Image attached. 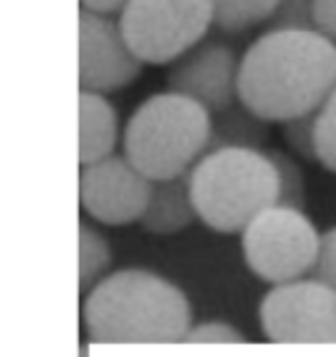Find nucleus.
Instances as JSON below:
<instances>
[{"instance_id":"nucleus-1","label":"nucleus","mask_w":336,"mask_h":357,"mask_svg":"<svg viewBox=\"0 0 336 357\" xmlns=\"http://www.w3.org/2000/svg\"><path fill=\"white\" fill-rule=\"evenodd\" d=\"M336 89V45L321 32H266L239 66V102L268 123L321 111Z\"/></svg>"},{"instance_id":"nucleus-2","label":"nucleus","mask_w":336,"mask_h":357,"mask_svg":"<svg viewBox=\"0 0 336 357\" xmlns=\"http://www.w3.org/2000/svg\"><path fill=\"white\" fill-rule=\"evenodd\" d=\"M84 326L95 342H181L192 331V305L163 276L126 268L90 289Z\"/></svg>"},{"instance_id":"nucleus-3","label":"nucleus","mask_w":336,"mask_h":357,"mask_svg":"<svg viewBox=\"0 0 336 357\" xmlns=\"http://www.w3.org/2000/svg\"><path fill=\"white\" fill-rule=\"evenodd\" d=\"M197 218L218 234H242L260 213L279 205V171L268 150L224 147L190 171Z\"/></svg>"},{"instance_id":"nucleus-4","label":"nucleus","mask_w":336,"mask_h":357,"mask_svg":"<svg viewBox=\"0 0 336 357\" xmlns=\"http://www.w3.org/2000/svg\"><path fill=\"white\" fill-rule=\"evenodd\" d=\"M213 113L176 92H158L137 105L123 129V155L150 181L190 174L211 147Z\"/></svg>"},{"instance_id":"nucleus-5","label":"nucleus","mask_w":336,"mask_h":357,"mask_svg":"<svg viewBox=\"0 0 336 357\" xmlns=\"http://www.w3.org/2000/svg\"><path fill=\"white\" fill-rule=\"evenodd\" d=\"M119 24L145 66H171L213 26L211 0H129Z\"/></svg>"},{"instance_id":"nucleus-6","label":"nucleus","mask_w":336,"mask_h":357,"mask_svg":"<svg viewBox=\"0 0 336 357\" xmlns=\"http://www.w3.org/2000/svg\"><path fill=\"white\" fill-rule=\"evenodd\" d=\"M321 250V231L305 211L273 205L242 231L247 268L270 287L300 281L313 273Z\"/></svg>"},{"instance_id":"nucleus-7","label":"nucleus","mask_w":336,"mask_h":357,"mask_svg":"<svg viewBox=\"0 0 336 357\" xmlns=\"http://www.w3.org/2000/svg\"><path fill=\"white\" fill-rule=\"evenodd\" d=\"M260 326L279 344L336 342V289L318 279L270 287L260 302Z\"/></svg>"},{"instance_id":"nucleus-8","label":"nucleus","mask_w":336,"mask_h":357,"mask_svg":"<svg viewBox=\"0 0 336 357\" xmlns=\"http://www.w3.org/2000/svg\"><path fill=\"white\" fill-rule=\"evenodd\" d=\"M153 195V181L123 155L79 166V205L90 218L105 226L142 221Z\"/></svg>"},{"instance_id":"nucleus-9","label":"nucleus","mask_w":336,"mask_h":357,"mask_svg":"<svg viewBox=\"0 0 336 357\" xmlns=\"http://www.w3.org/2000/svg\"><path fill=\"white\" fill-rule=\"evenodd\" d=\"M145 61L132 50L119 16L79 11V89L111 95L139 79Z\"/></svg>"},{"instance_id":"nucleus-10","label":"nucleus","mask_w":336,"mask_h":357,"mask_svg":"<svg viewBox=\"0 0 336 357\" xmlns=\"http://www.w3.org/2000/svg\"><path fill=\"white\" fill-rule=\"evenodd\" d=\"M239 66L242 58H236L234 47L218 40H202L168 66L166 89L200 102L215 116L239 102Z\"/></svg>"},{"instance_id":"nucleus-11","label":"nucleus","mask_w":336,"mask_h":357,"mask_svg":"<svg viewBox=\"0 0 336 357\" xmlns=\"http://www.w3.org/2000/svg\"><path fill=\"white\" fill-rule=\"evenodd\" d=\"M119 139H123L121 123L108 95L79 89V166L116 155Z\"/></svg>"},{"instance_id":"nucleus-12","label":"nucleus","mask_w":336,"mask_h":357,"mask_svg":"<svg viewBox=\"0 0 336 357\" xmlns=\"http://www.w3.org/2000/svg\"><path fill=\"white\" fill-rule=\"evenodd\" d=\"M200 221L192 200L190 174L168 181H153V195L142 215V229L158 236H171L184 231L190 223Z\"/></svg>"},{"instance_id":"nucleus-13","label":"nucleus","mask_w":336,"mask_h":357,"mask_svg":"<svg viewBox=\"0 0 336 357\" xmlns=\"http://www.w3.org/2000/svg\"><path fill=\"white\" fill-rule=\"evenodd\" d=\"M266 139H268V121L250 111L245 102H234L231 108L213 116V134L208 153L224 147L266 150Z\"/></svg>"},{"instance_id":"nucleus-14","label":"nucleus","mask_w":336,"mask_h":357,"mask_svg":"<svg viewBox=\"0 0 336 357\" xmlns=\"http://www.w3.org/2000/svg\"><path fill=\"white\" fill-rule=\"evenodd\" d=\"M213 26L226 34H242L252 26L268 24L279 0H211Z\"/></svg>"},{"instance_id":"nucleus-15","label":"nucleus","mask_w":336,"mask_h":357,"mask_svg":"<svg viewBox=\"0 0 336 357\" xmlns=\"http://www.w3.org/2000/svg\"><path fill=\"white\" fill-rule=\"evenodd\" d=\"M111 266V245L108 239L90 223H79V284L84 287H95L102 281L105 271Z\"/></svg>"},{"instance_id":"nucleus-16","label":"nucleus","mask_w":336,"mask_h":357,"mask_svg":"<svg viewBox=\"0 0 336 357\" xmlns=\"http://www.w3.org/2000/svg\"><path fill=\"white\" fill-rule=\"evenodd\" d=\"M268 150V147H266ZM273 166L279 171V205L284 208H294V211H305L307 202V184H305L303 168L297 166L294 155L284 153V150H268Z\"/></svg>"},{"instance_id":"nucleus-17","label":"nucleus","mask_w":336,"mask_h":357,"mask_svg":"<svg viewBox=\"0 0 336 357\" xmlns=\"http://www.w3.org/2000/svg\"><path fill=\"white\" fill-rule=\"evenodd\" d=\"M266 26L268 32H318L315 0H279Z\"/></svg>"},{"instance_id":"nucleus-18","label":"nucleus","mask_w":336,"mask_h":357,"mask_svg":"<svg viewBox=\"0 0 336 357\" xmlns=\"http://www.w3.org/2000/svg\"><path fill=\"white\" fill-rule=\"evenodd\" d=\"M281 126H284V142H287L291 155L305 158V160H318V142H315L318 111L300 116V119H291Z\"/></svg>"},{"instance_id":"nucleus-19","label":"nucleus","mask_w":336,"mask_h":357,"mask_svg":"<svg viewBox=\"0 0 336 357\" xmlns=\"http://www.w3.org/2000/svg\"><path fill=\"white\" fill-rule=\"evenodd\" d=\"M315 142H318V163L336 174V89L318 111Z\"/></svg>"},{"instance_id":"nucleus-20","label":"nucleus","mask_w":336,"mask_h":357,"mask_svg":"<svg viewBox=\"0 0 336 357\" xmlns=\"http://www.w3.org/2000/svg\"><path fill=\"white\" fill-rule=\"evenodd\" d=\"M313 279L336 289V226L321 234V250H318V263L313 268Z\"/></svg>"},{"instance_id":"nucleus-21","label":"nucleus","mask_w":336,"mask_h":357,"mask_svg":"<svg viewBox=\"0 0 336 357\" xmlns=\"http://www.w3.org/2000/svg\"><path fill=\"white\" fill-rule=\"evenodd\" d=\"M187 342H242V334L229 324H200L192 326Z\"/></svg>"},{"instance_id":"nucleus-22","label":"nucleus","mask_w":336,"mask_h":357,"mask_svg":"<svg viewBox=\"0 0 336 357\" xmlns=\"http://www.w3.org/2000/svg\"><path fill=\"white\" fill-rule=\"evenodd\" d=\"M315 24L318 32L336 45V0H315Z\"/></svg>"},{"instance_id":"nucleus-23","label":"nucleus","mask_w":336,"mask_h":357,"mask_svg":"<svg viewBox=\"0 0 336 357\" xmlns=\"http://www.w3.org/2000/svg\"><path fill=\"white\" fill-rule=\"evenodd\" d=\"M82 11L100 13V16H119L129 6V0H79Z\"/></svg>"}]
</instances>
